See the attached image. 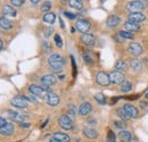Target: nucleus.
Returning a JSON list of instances; mask_svg holds the SVG:
<instances>
[{
	"instance_id": "obj_30",
	"label": "nucleus",
	"mask_w": 148,
	"mask_h": 142,
	"mask_svg": "<svg viewBox=\"0 0 148 142\" xmlns=\"http://www.w3.org/2000/svg\"><path fill=\"white\" fill-rule=\"evenodd\" d=\"M95 100L100 105H104L106 102V98H105V96L103 93H96L95 94Z\"/></svg>"
},
{
	"instance_id": "obj_26",
	"label": "nucleus",
	"mask_w": 148,
	"mask_h": 142,
	"mask_svg": "<svg viewBox=\"0 0 148 142\" xmlns=\"http://www.w3.org/2000/svg\"><path fill=\"white\" fill-rule=\"evenodd\" d=\"M56 19V15L54 13H46L45 16H43V20L48 24H54Z\"/></svg>"
},
{
	"instance_id": "obj_25",
	"label": "nucleus",
	"mask_w": 148,
	"mask_h": 142,
	"mask_svg": "<svg viewBox=\"0 0 148 142\" xmlns=\"http://www.w3.org/2000/svg\"><path fill=\"white\" fill-rule=\"evenodd\" d=\"M115 70L119 72H123L128 70V64L124 60H117L115 63Z\"/></svg>"
},
{
	"instance_id": "obj_6",
	"label": "nucleus",
	"mask_w": 148,
	"mask_h": 142,
	"mask_svg": "<svg viewBox=\"0 0 148 142\" xmlns=\"http://www.w3.org/2000/svg\"><path fill=\"white\" fill-rule=\"evenodd\" d=\"M75 26H76V29H77L81 33H88V31H89L90 27H91L90 22H88L87 19H77Z\"/></svg>"
},
{
	"instance_id": "obj_9",
	"label": "nucleus",
	"mask_w": 148,
	"mask_h": 142,
	"mask_svg": "<svg viewBox=\"0 0 148 142\" xmlns=\"http://www.w3.org/2000/svg\"><path fill=\"white\" fill-rule=\"evenodd\" d=\"M91 110H92V106L90 102H82L79 107V114L82 116L89 115L91 113Z\"/></svg>"
},
{
	"instance_id": "obj_47",
	"label": "nucleus",
	"mask_w": 148,
	"mask_h": 142,
	"mask_svg": "<svg viewBox=\"0 0 148 142\" xmlns=\"http://www.w3.org/2000/svg\"><path fill=\"white\" fill-rule=\"evenodd\" d=\"M65 1H66V0H62V2H65Z\"/></svg>"
},
{
	"instance_id": "obj_24",
	"label": "nucleus",
	"mask_w": 148,
	"mask_h": 142,
	"mask_svg": "<svg viewBox=\"0 0 148 142\" xmlns=\"http://www.w3.org/2000/svg\"><path fill=\"white\" fill-rule=\"evenodd\" d=\"M54 138L57 139L58 141L60 142H70V137L67 135V134H65V133H62V132H57L54 134Z\"/></svg>"
},
{
	"instance_id": "obj_40",
	"label": "nucleus",
	"mask_w": 148,
	"mask_h": 142,
	"mask_svg": "<svg viewBox=\"0 0 148 142\" xmlns=\"http://www.w3.org/2000/svg\"><path fill=\"white\" fill-rule=\"evenodd\" d=\"M64 15L67 18H70V19H74V18L76 17L75 14H72V13H70V12H64Z\"/></svg>"
},
{
	"instance_id": "obj_39",
	"label": "nucleus",
	"mask_w": 148,
	"mask_h": 142,
	"mask_svg": "<svg viewBox=\"0 0 148 142\" xmlns=\"http://www.w3.org/2000/svg\"><path fill=\"white\" fill-rule=\"evenodd\" d=\"M114 125H115V127H117V128H121V130H123V128L125 127V124H124V122H119V121H115V122H114Z\"/></svg>"
},
{
	"instance_id": "obj_5",
	"label": "nucleus",
	"mask_w": 148,
	"mask_h": 142,
	"mask_svg": "<svg viewBox=\"0 0 148 142\" xmlns=\"http://www.w3.org/2000/svg\"><path fill=\"white\" fill-rule=\"evenodd\" d=\"M110 80H111V83L114 84H122L124 81H125V77L124 75L119 71H113L110 74Z\"/></svg>"
},
{
	"instance_id": "obj_13",
	"label": "nucleus",
	"mask_w": 148,
	"mask_h": 142,
	"mask_svg": "<svg viewBox=\"0 0 148 142\" xmlns=\"http://www.w3.org/2000/svg\"><path fill=\"white\" fill-rule=\"evenodd\" d=\"M146 19V16L143 14V13H130L129 15V20L131 22H134V23H141V22H144Z\"/></svg>"
},
{
	"instance_id": "obj_16",
	"label": "nucleus",
	"mask_w": 148,
	"mask_h": 142,
	"mask_svg": "<svg viewBox=\"0 0 148 142\" xmlns=\"http://www.w3.org/2000/svg\"><path fill=\"white\" fill-rule=\"evenodd\" d=\"M83 134H84L86 138L91 139V140L98 138V135H99V133H98L95 128H91V127H84V128H83Z\"/></svg>"
},
{
	"instance_id": "obj_38",
	"label": "nucleus",
	"mask_w": 148,
	"mask_h": 142,
	"mask_svg": "<svg viewBox=\"0 0 148 142\" xmlns=\"http://www.w3.org/2000/svg\"><path fill=\"white\" fill-rule=\"evenodd\" d=\"M12 5L15 6V7H21L23 3H24V0H10Z\"/></svg>"
},
{
	"instance_id": "obj_33",
	"label": "nucleus",
	"mask_w": 148,
	"mask_h": 142,
	"mask_svg": "<svg viewBox=\"0 0 148 142\" xmlns=\"http://www.w3.org/2000/svg\"><path fill=\"white\" fill-rule=\"evenodd\" d=\"M82 57H83V59H84V61H86L87 64H92L93 63V58H92V56L90 55V53H83Z\"/></svg>"
},
{
	"instance_id": "obj_44",
	"label": "nucleus",
	"mask_w": 148,
	"mask_h": 142,
	"mask_svg": "<svg viewBox=\"0 0 148 142\" xmlns=\"http://www.w3.org/2000/svg\"><path fill=\"white\" fill-rule=\"evenodd\" d=\"M49 142H60V141H58V140H57V139H55V138H54V137H53V138H51V139H50V140H49Z\"/></svg>"
},
{
	"instance_id": "obj_10",
	"label": "nucleus",
	"mask_w": 148,
	"mask_h": 142,
	"mask_svg": "<svg viewBox=\"0 0 148 142\" xmlns=\"http://www.w3.org/2000/svg\"><path fill=\"white\" fill-rule=\"evenodd\" d=\"M123 109L127 111V114L130 116V118H136V117H138V109L133 106V105H131V104H124Z\"/></svg>"
},
{
	"instance_id": "obj_43",
	"label": "nucleus",
	"mask_w": 148,
	"mask_h": 142,
	"mask_svg": "<svg viewBox=\"0 0 148 142\" xmlns=\"http://www.w3.org/2000/svg\"><path fill=\"white\" fill-rule=\"evenodd\" d=\"M19 126H21V127H29L30 124H29V123H19Z\"/></svg>"
},
{
	"instance_id": "obj_22",
	"label": "nucleus",
	"mask_w": 148,
	"mask_h": 142,
	"mask_svg": "<svg viewBox=\"0 0 148 142\" xmlns=\"http://www.w3.org/2000/svg\"><path fill=\"white\" fill-rule=\"evenodd\" d=\"M130 67H131L134 72H139L141 68H143V64H141V61H140L139 59H137V58H132V59L130 60Z\"/></svg>"
},
{
	"instance_id": "obj_27",
	"label": "nucleus",
	"mask_w": 148,
	"mask_h": 142,
	"mask_svg": "<svg viewBox=\"0 0 148 142\" xmlns=\"http://www.w3.org/2000/svg\"><path fill=\"white\" fill-rule=\"evenodd\" d=\"M69 5L74 8V9H82L83 7V3H82V0H69Z\"/></svg>"
},
{
	"instance_id": "obj_1",
	"label": "nucleus",
	"mask_w": 148,
	"mask_h": 142,
	"mask_svg": "<svg viewBox=\"0 0 148 142\" xmlns=\"http://www.w3.org/2000/svg\"><path fill=\"white\" fill-rule=\"evenodd\" d=\"M65 58L63 56H60L59 53H53L49 58H48V63L50 68L55 73H60L63 71V66L65 65Z\"/></svg>"
},
{
	"instance_id": "obj_20",
	"label": "nucleus",
	"mask_w": 148,
	"mask_h": 142,
	"mask_svg": "<svg viewBox=\"0 0 148 142\" xmlns=\"http://www.w3.org/2000/svg\"><path fill=\"white\" fill-rule=\"evenodd\" d=\"M124 26L127 29V31H130V32H136V31H139L140 30V25L138 23H134V22H131V20H128L124 23Z\"/></svg>"
},
{
	"instance_id": "obj_36",
	"label": "nucleus",
	"mask_w": 148,
	"mask_h": 142,
	"mask_svg": "<svg viewBox=\"0 0 148 142\" xmlns=\"http://www.w3.org/2000/svg\"><path fill=\"white\" fill-rule=\"evenodd\" d=\"M55 43L58 48H60V47L63 46V40H62L60 36H58V34H56L55 36Z\"/></svg>"
},
{
	"instance_id": "obj_35",
	"label": "nucleus",
	"mask_w": 148,
	"mask_h": 142,
	"mask_svg": "<svg viewBox=\"0 0 148 142\" xmlns=\"http://www.w3.org/2000/svg\"><path fill=\"white\" fill-rule=\"evenodd\" d=\"M51 8V1H46L42 6H41V10L42 12H46V13H49V9Z\"/></svg>"
},
{
	"instance_id": "obj_14",
	"label": "nucleus",
	"mask_w": 148,
	"mask_h": 142,
	"mask_svg": "<svg viewBox=\"0 0 148 142\" xmlns=\"http://www.w3.org/2000/svg\"><path fill=\"white\" fill-rule=\"evenodd\" d=\"M10 104L16 108H25L26 107V100L23 97H15L10 100Z\"/></svg>"
},
{
	"instance_id": "obj_19",
	"label": "nucleus",
	"mask_w": 148,
	"mask_h": 142,
	"mask_svg": "<svg viewBox=\"0 0 148 142\" xmlns=\"http://www.w3.org/2000/svg\"><path fill=\"white\" fill-rule=\"evenodd\" d=\"M2 13L5 16H10V17H16V15H17L16 10L9 5H5L2 7Z\"/></svg>"
},
{
	"instance_id": "obj_45",
	"label": "nucleus",
	"mask_w": 148,
	"mask_h": 142,
	"mask_svg": "<svg viewBox=\"0 0 148 142\" xmlns=\"http://www.w3.org/2000/svg\"><path fill=\"white\" fill-rule=\"evenodd\" d=\"M32 3H38V2H40V0H30Z\"/></svg>"
},
{
	"instance_id": "obj_34",
	"label": "nucleus",
	"mask_w": 148,
	"mask_h": 142,
	"mask_svg": "<svg viewBox=\"0 0 148 142\" xmlns=\"http://www.w3.org/2000/svg\"><path fill=\"white\" fill-rule=\"evenodd\" d=\"M106 142H116V135L113 131H108V134H107V140Z\"/></svg>"
},
{
	"instance_id": "obj_37",
	"label": "nucleus",
	"mask_w": 148,
	"mask_h": 142,
	"mask_svg": "<svg viewBox=\"0 0 148 142\" xmlns=\"http://www.w3.org/2000/svg\"><path fill=\"white\" fill-rule=\"evenodd\" d=\"M53 27H47V29H45L43 30V34H45V36L46 38H49V36H51V33H53Z\"/></svg>"
},
{
	"instance_id": "obj_17",
	"label": "nucleus",
	"mask_w": 148,
	"mask_h": 142,
	"mask_svg": "<svg viewBox=\"0 0 148 142\" xmlns=\"http://www.w3.org/2000/svg\"><path fill=\"white\" fill-rule=\"evenodd\" d=\"M46 100H47V104H48L49 106L54 107V106H57V105L59 104V97H58V94H56L54 92L49 93Z\"/></svg>"
},
{
	"instance_id": "obj_48",
	"label": "nucleus",
	"mask_w": 148,
	"mask_h": 142,
	"mask_svg": "<svg viewBox=\"0 0 148 142\" xmlns=\"http://www.w3.org/2000/svg\"><path fill=\"white\" fill-rule=\"evenodd\" d=\"M146 98H147V99H148V93H147V94H146Z\"/></svg>"
},
{
	"instance_id": "obj_15",
	"label": "nucleus",
	"mask_w": 148,
	"mask_h": 142,
	"mask_svg": "<svg viewBox=\"0 0 148 142\" xmlns=\"http://www.w3.org/2000/svg\"><path fill=\"white\" fill-rule=\"evenodd\" d=\"M14 133V125L10 123H7L6 125H3L2 127H0V134L1 135H6L9 137Z\"/></svg>"
},
{
	"instance_id": "obj_12",
	"label": "nucleus",
	"mask_w": 148,
	"mask_h": 142,
	"mask_svg": "<svg viewBox=\"0 0 148 142\" xmlns=\"http://www.w3.org/2000/svg\"><path fill=\"white\" fill-rule=\"evenodd\" d=\"M129 51L133 56H139L143 53V47L138 42H132L129 44Z\"/></svg>"
},
{
	"instance_id": "obj_23",
	"label": "nucleus",
	"mask_w": 148,
	"mask_h": 142,
	"mask_svg": "<svg viewBox=\"0 0 148 142\" xmlns=\"http://www.w3.org/2000/svg\"><path fill=\"white\" fill-rule=\"evenodd\" d=\"M13 27V23L6 17L0 18V29L1 30H10Z\"/></svg>"
},
{
	"instance_id": "obj_18",
	"label": "nucleus",
	"mask_w": 148,
	"mask_h": 142,
	"mask_svg": "<svg viewBox=\"0 0 148 142\" xmlns=\"http://www.w3.org/2000/svg\"><path fill=\"white\" fill-rule=\"evenodd\" d=\"M120 22H121V19H120L119 16H116V15H111V16H108V18H107L106 24H107L108 27H116V26L120 24Z\"/></svg>"
},
{
	"instance_id": "obj_42",
	"label": "nucleus",
	"mask_w": 148,
	"mask_h": 142,
	"mask_svg": "<svg viewBox=\"0 0 148 142\" xmlns=\"http://www.w3.org/2000/svg\"><path fill=\"white\" fill-rule=\"evenodd\" d=\"M7 124V121L3 118V117H0V127H2L3 125Z\"/></svg>"
},
{
	"instance_id": "obj_31",
	"label": "nucleus",
	"mask_w": 148,
	"mask_h": 142,
	"mask_svg": "<svg viewBox=\"0 0 148 142\" xmlns=\"http://www.w3.org/2000/svg\"><path fill=\"white\" fill-rule=\"evenodd\" d=\"M131 89H132V84L130 83L129 81H124V82L121 84V91L124 92V93H125V92H129Z\"/></svg>"
},
{
	"instance_id": "obj_8",
	"label": "nucleus",
	"mask_w": 148,
	"mask_h": 142,
	"mask_svg": "<svg viewBox=\"0 0 148 142\" xmlns=\"http://www.w3.org/2000/svg\"><path fill=\"white\" fill-rule=\"evenodd\" d=\"M56 82H57V77L54 74H46V75H43L41 77V83L45 87H48V88L56 84Z\"/></svg>"
},
{
	"instance_id": "obj_29",
	"label": "nucleus",
	"mask_w": 148,
	"mask_h": 142,
	"mask_svg": "<svg viewBox=\"0 0 148 142\" xmlns=\"http://www.w3.org/2000/svg\"><path fill=\"white\" fill-rule=\"evenodd\" d=\"M116 113H117V116H119L122 121H128V119L130 118V116L127 114V111L123 109V107H122V108H120V109H117V111H116Z\"/></svg>"
},
{
	"instance_id": "obj_46",
	"label": "nucleus",
	"mask_w": 148,
	"mask_h": 142,
	"mask_svg": "<svg viewBox=\"0 0 148 142\" xmlns=\"http://www.w3.org/2000/svg\"><path fill=\"white\" fill-rule=\"evenodd\" d=\"M2 49V41H1V39H0V50Z\"/></svg>"
},
{
	"instance_id": "obj_21",
	"label": "nucleus",
	"mask_w": 148,
	"mask_h": 142,
	"mask_svg": "<svg viewBox=\"0 0 148 142\" xmlns=\"http://www.w3.org/2000/svg\"><path fill=\"white\" fill-rule=\"evenodd\" d=\"M119 138H120V140L121 142H130L132 140V134H131V132L129 131H121L120 133H119Z\"/></svg>"
},
{
	"instance_id": "obj_41",
	"label": "nucleus",
	"mask_w": 148,
	"mask_h": 142,
	"mask_svg": "<svg viewBox=\"0 0 148 142\" xmlns=\"http://www.w3.org/2000/svg\"><path fill=\"white\" fill-rule=\"evenodd\" d=\"M140 107H141L143 109H148V104L146 101H141V102H140Z\"/></svg>"
},
{
	"instance_id": "obj_3",
	"label": "nucleus",
	"mask_w": 148,
	"mask_h": 142,
	"mask_svg": "<svg viewBox=\"0 0 148 142\" xmlns=\"http://www.w3.org/2000/svg\"><path fill=\"white\" fill-rule=\"evenodd\" d=\"M146 8V3L140 1V0H134V1H130L127 5V10H129L130 13H139L140 10Z\"/></svg>"
},
{
	"instance_id": "obj_32",
	"label": "nucleus",
	"mask_w": 148,
	"mask_h": 142,
	"mask_svg": "<svg viewBox=\"0 0 148 142\" xmlns=\"http://www.w3.org/2000/svg\"><path fill=\"white\" fill-rule=\"evenodd\" d=\"M119 36H122L123 39H129V40H131V39H133V34H132V32H130V31H120L119 32Z\"/></svg>"
},
{
	"instance_id": "obj_11",
	"label": "nucleus",
	"mask_w": 148,
	"mask_h": 142,
	"mask_svg": "<svg viewBox=\"0 0 148 142\" xmlns=\"http://www.w3.org/2000/svg\"><path fill=\"white\" fill-rule=\"evenodd\" d=\"M81 41L86 44V46H93L96 42V38L92 33H83L81 36Z\"/></svg>"
},
{
	"instance_id": "obj_28",
	"label": "nucleus",
	"mask_w": 148,
	"mask_h": 142,
	"mask_svg": "<svg viewBox=\"0 0 148 142\" xmlns=\"http://www.w3.org/2000/svg\"><path fill=\"white\" fill-rule=\"evenodd\" d=\"M77 111H79V109H77L76 106L73 105V104H71V105H69V106H67V114H69V116H71V117H75V116H76V114H77Z\"/></svg>"
},
{
	"instance_id": "obj_4",
	"label": "nucleus",
	"mask_w": 148,
	"mask_h": 142,
	"mask_svg": "<svg viewBox=\"0 0 148 142\" xmlns=\"http://www.w3.org/2000/svg\"><path fill=\"white\" fill-rule=\"evenodd\" d=\"M58 124L64 130H72L73 128V122H72V118L67 115H62L59 118H58Z\"/></svg>"
},
{
	"instance_id": "obj_7",
	"label": "nucleus",
	"mask_w": 148,
	"mask_h": 142,
	"mask_svg": "<svg viewBox=\"0 0 148 142\" xmlns=\"http://www.w3.org/2000/svg\"><path fill=\"white\" fill-rule=\"evenodd\" d=\"M96 81L98 84L103 85V87H107L110 83H111V80H110V75L106 74L105 72H99L96 76Z\"/></svg>"
},
{
	"instance_id": "obj_2",
	"label": "nucleus",
	"mask_w": 148,
	"mask_h": 142,
	"mask_svg": "<svg viewBox=\"0 0 148 142\" xmlns=\"http://www.w3.org/2000/svg\"><path fill=\"white\" fill-rule=\"evenodd\" d=\"M29 90H30V92H31L33 96H37V97H40V98H46V99H47L48 94H49V93H51V90L49 89L48 87L42 88V87H40V85H36V84L30 85Z\"/></svg>"
}]
</instances>
